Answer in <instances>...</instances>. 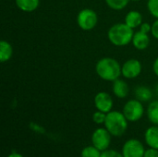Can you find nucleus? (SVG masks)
<instances>
[{"mask_svg":"<svg viewBox=\"0 0 158 157\" xmlns=\"http://www.w3.org/2000/svg\"><path fill=\"white\" fill-rule=\"evenodd\" d=\"M111 134L106 128H98L92 134V143L101 152L108 149L111 143Z\"/></svg>","mask_w":158,"mask_h":157,"instance_id":"6","label":"nucleus"},{"mask_svg":"<svg viewBox=\"0 0 158 157\" xmlns=\"http://www.w3.org/2000/svg\"><path fill=\"white\" fill-rule=\"evenodd\" d=\"M147 8L153 17L158 19V0H148Z\"/></svg>","mask_w":158,"mask_h":157,"instance_id":"20","label":"nucleus"},{"mask_svg":"<svg viewBox=\"0 0 158 157\" xmlns=\"http://www.w3.org/2000/svg\"><path fill=\"white\" fill-rule=\"evenodd\" d=\"M125 23L131 29L140 27L143 24V15L136 10H131L125 17Z\"/></svg>","mask_w":158,"mask_h":157,"instance_id":"13","label":"nucleus"},{"mask_svg":"<svg viewBox=\"0 0 158 157\" xmlns=\"http://www.w3.org/2000/svg\"><path fill=\"white\" fill-rule=\"evenodd\" d=\"M102 152L95 146H87L82 149L81 156V157H101Z\"/></svg>","mask_w":158,"mask_h":157,"instance_id":"19","label":"nucleus"},{"mask_svg":"<svg viewBox=\"0 0 158 157\" xmlns=\"http://www.w3.org/2000/svg\"><path fill=\"white\" fill-rule=\"evenodd\" d=\"M145 149L143 144L137 139L128 140L122 147L123 157H143Z\"/></svg>","mask_w":158,"mask_h":157,"instance_id":"7","label":"nucleus"},{"mask_svg":"<svg viewBox=\"0 0 158 157\" xmlns=\"http://www.w3.org/2000/svg\"><path fill=\"white\" fill-rule=\"evenodd\" d=\"M98 22V16L96 12L91 8H83L77 16V23L83 31L93 30Z\"/></svg>","mask_w":158,"mask_h":157,"instance_id":"5","label":"nucleus"},{"mask_svg":"<svg viewBox=\"0 0 158 157\" xmlns=\"http://www.w3.org/2000/svg\"><path fill=\"white\" fill-rule=\"evenodd\" d=\"M13 55V47L12 45L5 41L2 40L0 42V61L2 63L8 61Z\"/></svg>","mask_w":158,"mask_h":157,"instance_id":"16","label":"nucleus"},{"mask_svg":"<svg viewBox=\"0 0 158 157\" xmlns=\"http://www.w3.org/2000/svg\"><path fill=\"white\" fill-rule=\"evenodd\" d=\"M151 33L156 39L158 40V19H156V20H155L152 24Z\"/></svg>","mask_w":158,"mask_h":157,"instance_id":"23","label":"nucleus"},{"mask_svg":"<svg viewBox=\"0 0 158 157\" xmlns=\"http://www.w3.org/2000/svg\"><path fill=\"white\" fill-rule=\"evenodd\" d=\"M96 74L104 81H114L121 74V66L118 60L112 57H103L96 63Z\"/></svg>","mask_w":158,"mask_h":157,"instance_id":"1","label":"nucleus"},{"mask_svg":"<svg viewBox=\"0 0 158 157\" xmlns=\"http://www.w3.org/2000/svg\"><path fill=\"white\" fill-rule=\"evenodd\" d=\"M153 70H154L155 74L158 77V57L155 60V62L153 64Z\"/></svg>","mask_w":158,"mask_h":157,"instance_id":"27","label":"nucleus"},{"mask_svg":"<svg viewBox=\"0 0 158 157\" xmlns=\"http://www.w3.org/2000/svg\"><path fill=\"white\" fill-rule=\"evenodd\" d=\"M147 117L151 123L158 126V100L149 104L147 108Z\"/></svg>","mask_w":158,"mask_h":157,"instance_id":"17","label":"nucleus"},{"mask_svg":"<svg viewBox=\"0 0 158 157\" xmlns=\"http://www.w3.org/2000/svg\"><path fill=\"white\" fill-rule=\"evenodd\" d=\"M143 157H158V150L154 148H149L148 150H145Z\"/></svg>","mask_w":158,"mask_h":157,"instance_id":"24","label":"nucleus"},{"mask_svg":"<svg viewBox=\"0 0 158 157\" xmlns=\"http://www.w3.org/2000/svg\"><path fill=\"white\" fill-rule=\"evenodd\" d=\"M17 6L24 12H32L39 6L40 0H15Z\"/></svg>","mask_w":158,"mask_h":157,"instance_id":"15","label":"nucleus"},{"mask_svg":"<svg viewBox=\"0 0 158 157\" xmlns=\"http://www.w3.org/2000/svg\"><path fill=\"white\" fill-rule=\"evenodd\" d=\"M94 105L97 110L107 114L108 112L112 111L113 99L109 93L106 92H100L94 97Z\"/></svg>","mask_w":158,"mask_h":157,"instance_id":"9","label":"nucleus"},{"mask_svg":"<svg viewBox=\"0 0 158 157\" xmlns=\"http://www.w3.org/2000/svg\"><path fill=\"white\" fill-rule=\"evenodd\" d=\"M122 113L130 122H136L140 120L144 114V107L138 99L129 100L123 106Z\"/></svg>","mask_w":158,"mask_h":157,"instance_id":"4","label":"nucleus"},{"mask_svg":"<svg viewBox=\"0 0 158 157\" xmlns=\"http://www.w3.org/2000/svg\"><path fill=\"white\" fill-rule=\"evenodd\" d=\"M31 129L32 130H34V131H36V132H40V133H42V131L39 130H44L43 128H41L40 126H38V125H36V124H34V123H31Z\"/></svg>","mask_w":158,"mask_h":157,"instance_id":"26","label":"nucleus"},{"mask_svg":"<svg viewBox=\"0 0 158 157\" xmlns=\"http://www.w3.org/2000/svg\"><path fill=\"white\" fill-rule=\"evenodd\" d=\"M128 119L122 112L110 111L106 114L105 128L112 136L120 137L126 132L128 129Z\"/></svg>","mask_w":158,"mask_h":157,"instance_id":"3","label":"nucleus"},{"mask_svg":"<svg viewBox=\"0 0 158 157\" xmlns=\"http://www.w3.org/2000/svg\"><path fill=\"white\" fill-rule=\"evenodd\" d=\"M132 1H135V2H137V1H140V0H132Z\"/></svg>","mask_w":158,"mask_h":157,"instance_id":"30","label":"nucleus"},{"mask_svg":"<svg viewBox=\"0 0 158 157\" xmlns=\"http://www.w3.org/2000/svg\"><path fill=\"white\" fill-rule=\"evenodd\" d=\"M106 5L114 10H122L125 8L131 0H105Z\"/></svg>","mask_w":158,"mask_h":157,"instance_id":"18","label":"nucleus"},{"mask_svg":"<svg viewBox=\"0 0 158 157\" xmlns=\"http://www.w3.org/2000/svg\"><path fill=\"white\" fill-rule=\"evenodd\" d=\"M142 72V64L136 58H131L127 60L121 66V74L126 79H135Z\"/></svg>","mask_w":158,"mask_h":157,"instance_id":"8","label":"nucleus"},{"mask_svg":"<svg viewBox=\"0 0 158 157\" xmlns=\"http://www.w3.org/2000/svg\"><path fill=\"white\" fill-rule=\"evenodd\" d=\"M112 90H113V93L115 94V96L119 99L126 98L130 92V88L127 82L124 81L123 80H120L119 78L113 81Z\"/></svg>","mask_w":158,"mask_h":157,"instance_id":"11","label":"nucleus"},{"mask_svg":"<svg viewBox=\"0 0 158 157\" xmlns=\"http://www.w3.org/2000/svg\"><path fill=\"white\" fill-rule=\"evenodd\" d=\"M7 157H24L22 155H20V154H19V153H16V152H13V153H11L10 155H8V156Z\"/></svg>","mask_w":158,"mask_h":157,"instance_id":"28","label":"nucleus"},{"mask_svg":"<svg viewBox=\"0 0 158 157\" xmlns=\"http://www.w3.org/2000/svg\"><path fill=\"white\" fill-rule=\"evenodd\" d=\"M155 92H156V94L158 96V84L156 86V90H155Z\"/></svg>","mask_w":158,"mask_h":157,"instance_id":"29","label":"nucleus"},{"mask_svg":"<svg viewBox=\"0 0 158 157\" xmlns=\"http://www.w3.org/2000/svg\"><path fill=\"white\" fill-rule=\"evenodd\" d=\"M144 140L150 148L158 150V126L154 125L145 130Z\"/></svg>","mask_w":158,"mask_h":157,"instance_id":"12","label":"nucleus"},{"mask_svg":"<svg viewBox=\"0 0 158 157\" xmlns=\"http://www.w3.org/2000/svg\"><path fill=\"white\" fill-rule=\"evenodd\" d=\"M140 27H141L140 31H143V32H145V33H149V32L151 31V29H152V25H150V24L147 23V22L143 23Z\"/></svg>","mask_w":158,"mask_h":157,"instance_id":"25","label":"nucleus"},{"mask_svg":"<svg viewBox=\"0 0 158 157\" xmlns=\"http://www.w3.org/2000/svg\"><path fill=\"white\" fill-rule=\"evenodd\" d=\"M106 118V114L102 111H99V110L94 112L93 115V121L97 125L105 124Z\"/></svg>","mask_w":158,"mask_h":157,"instance_id":"21","label":"nucleus"},{"mask_svg":"<svg viewBox=\"0 0 158 157\" xmlns=\"http://www.w3.org/2000/svg\"><path fill=\"white\" fill-rule=\"evenodd\" d=\"M101 157H123L121 153H118L116 150H112V149H107L104 152H102Z\"/></svg>","mask_w":158,"mask_h":157,"instance_id":"22","label":"nucleus"},{"mask_svg":"<svg viewBox=\"0 0 158 157\" xmlns=\"http://www.w3.org/2000/svg\"><path fill=\"white\" fill-rule=\"evenodd\" d=\"M133 29L124 23H116L107 31V38L116 46H125L132 42Z\"/></svg>","mask_w":158,"mask_h":157,"instance_id":"2","label":"nucleus"},{"mask_svg":"<svg viewBox=\"0 0 158 157\" xmlns=\"http://www.w3.org/2000/svg\"><path fill=\"white\" fill-rule=\"evenodd\" d=\"M132 44L138 50H144L149 46L150 38L148 33H145L142 31H139L134 33L132 38Z\"/></svg>","mask_w":158,"mask_h":157,"instance_id":"10","label":"nucleus"},{"mask_svg":"<svg viewBox=\"0 0 158 157\" xmlns=\"http://www.w3.org/2000/svg\"><path fill=\"white\" fill-rule=\"evenodd\" d=\"M134 94L136 99H138L141 102H148L153 97V92L149 87L139 85L134 90Z\"/></svg>","mask_w":158,"mask_h":157,"instance_id":"14","label":"nucleus"}]
</instances>
